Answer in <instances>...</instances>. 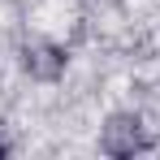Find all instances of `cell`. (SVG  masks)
Returning a JSON list of instances; mask_svg holds the SVG:
<instances>
[{
    "instance_id": "2",
    "label": "cell",
    "mask_w": 160,
    "mask_h": 160,
    "mask_svg": "<svg viewBox=\"0 0 160 160\" xmlns=\"http://www.w3.org/2000/svg\"><path fill=\"white\" fill-rule=\"evenodd\" d=\"M22 69H26L35 82H56L65 74V65H69V52L61 48V43H48V39H30L22 43Z\"/></svg>"
},
{
    "instance_id": "1",
    "label": "cell",
    "mask_w": 160,
    "mask_h": 160,
    "mask_svg": "<svg viewBox=\"0 0 160 160\" xmlns=\"http://www.w3.org/2000/svg\"><path fill=\"white\" fill-rule=\"evenodd\" d=\"M147 147H152V134H147L138 112H112L100 130V152L112 160H126L134 152H147Z\"/></svg>"
},
{
    "instance_id": "3",
    "label": "cell",
    "mask_w": 160,
    "mask_h": 160,
    "mask_svg": "<svg viewBox=\"0 0 160 160\" xmlns=\"http://www.w3.org/2000/svg\"><path fill=\"white\" fill-rule=\"evenodd\" d=\"M4 156H9V143H4V138H0V160H4Z\"/></svg>"
}]
</instances>
